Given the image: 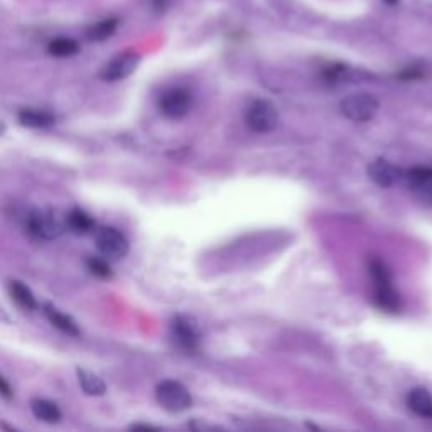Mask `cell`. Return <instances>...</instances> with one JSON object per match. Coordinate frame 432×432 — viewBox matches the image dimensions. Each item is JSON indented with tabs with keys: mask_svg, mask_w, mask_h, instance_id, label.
Segmentation results:
<instances>
[{
	"mask_svg": "<svg viewBox=\"0 0 432 432\" xmlns=\"http://www.w3.org/2000/svg\"><path fill=\"white\" fill-rule=\"evenodd\" d=\"M139 63H141V54L127 51V53H120L115 56L111 61L106 63V66L101 69V80L105 81H120L129 78L130 74L136 71Z\"/></svg>",
	"mask_w": 432,
	"mask_h": 432,
	"instance_id": "8",
	"label": "cell"
},
{
	"mask_svg": "<svg viewBox=\"0 0 432 432\" xmlns=\"http://www.w3.org/2000/svg\"><path fill=\"white\" fill-rule=\"evenodd\" d=\"M407 188L424 206H432V167L416 166L403 173Z\"/></svg>",
	"mask_w": 432,
	"mask_h": 432,
	"instance_id": "6",
	"label": "cell"
},
{
	"mask_svg": "<svg viewBox=\"0 0 432 432\" xmlns=\"http://www.w3.org/2000/svg\"><path fill=\"white\" fill-rule=\"evenodd\" d=\"M9 292H11L12 299L26 311H36L39 308L37 304L36 296L32 294V291L27 287L24 282L21 281H11L9 282Z\"/></svg>",
	"mask_w": 432,
	"mask_h": 432,
	"instance_id": "15",
	"label": "cell"
},
{
	"mask_svg": "<svg viewBox=\"0 0 432 432\" xmlns=\"http://www.w3.org/2000/svg\"><path fill=\"white\" fill-rule=\"evenodd\" d=\"M96 248L100 250L101 255L106 258L119 260L124 258L129 253V240L125 238L122 231L111 226H104L96 233Z\"/></svg>",
	"mask_w": 432,
	"mask_h": 432,
	"instance_id": "7",
	"label": "cell"
},
{
	"mask_svg": "<svg viewBox=\"0 0 432 432\" xmlns=\"http://www.w3.org/2000/svg\"><path fill=\"white\" fill-rule=\"evenodd\" d=\"M48 53L54 58H71V56L80 53V43L71 37H58L49 43Z\"/></svg>",
	"mask_w": 432,
	"mask_h": 432,
	"instance_id": "19",
	"label": "cell"
},
{
	"mask_svg": "<svg viewBox=\"0 0 432 432\" xmlns=\"http://www.w3.org/2000/svg\"><path fill=\"white\" fill-rule=\"evenodd\" d=\"M385 4H388V6H397L398 4V0H383Z\"/></svg>",
	"mask_w": 432,
	"mask_h": 432,
	"instance_id": "23",
	"label": "cell"
},
{
	"mask_svg": "<svg viewBox=\"0 0 432 432\" xmlns=\"http://www.w3.org/2000/svg\"><path fill=\"white\" fill-rule=\"evenodd\" d=\"M171 334L181 350L194 351L199 346V333L194 324L184 316H176L171 323Z\"/></svg>",
	"mask_w": 432,
	"mask_h": 432,
	"instance_id": "10",
	"label": "cell"
},
{
	"mask_svg": "<svg viewBox=\"0 0 432 432\" xmlns=\"http://www.w3.org/2000/svg\"><path fill=\"white\" fill-rule=\"evenodd\" d=\"M245 122L257 134H267L277 127L278 114L276 105L268 100H255L247 109Z\"/></svg>",
	"mask_w": 432,
	"mask_h": 432,
	"instance_id": "5",
	"label": "cell"
},
{
	"mask_svg": "<svg viewBox=\"0 0 432 432\" xmlns=\"http://www.w3.org/2000/svg\"><path fill=\"white\" fill-rule=\"evenodd\" d=\"M189 109H191V95L183 88L167 90L159 99V110L167 119H183L188 115Z\"/></svg>",
	"mask_w": 432,
	"mask_h": 432,
	"instance_id": "9",
	"label": "cell"
},
{
	"mask_svg": "<svg viewBox=\"0 0 432 432\" xmlns=\"http://www.w3.org/2000/svg\"><path fill=\"white\" fill-rule=\"evenodd\" d=\"M368 271L371 281H373V303L377 304V308L385 311V313H401V294L393 287L392 273H390L388 267L385 266L383 260L377 257L370 258Z\"/></svg>",
	"mask_w": 432,
	"mask_h": 432,
	"instance_id": "1",
	"label": "cell"
},
{
	"mask_svg": "<svg viewBox=\"0 0 432 432\" xmlns=\"http://www.w3.org/2000/svg\"><path fill=\"white\" fill-rule=\"evenodd\" d=\"M27 230L37 238L54 240L66 230V218L61 220L56 211H32L27 218Z\"/></svg>",
	"mask_w": 432,
	"mask_h": 432,
	"instance_id": "4",
	"label": "cell"
},
{
	"mask_svg": "<svg viewBox=\"0 0 432 432\" xmlns=\"http://www.w3.org/2000/svg\"><path fill=\"white\" fill-rule=\"evenodd\" d=\"M117 27H119L117 17L104 19V21L96 22V24H93L90 29L86 31V37L88 41H91V43H104V41L110 39V37L115 34Z\"/></svg>",
	"mask_w": 432,
	"mask_h": 432,
	"instance_id": "17",
	"label": "cell"
},
{
	"mask_svg": "<svg viewBox=\"0 0 432 432\" xmlns=\"http://www.w3.org/2000/svg\"><path fill=\"white\" fill-rule=\"evenodd\" d=\"M156 398L167 412H183L193 406V397L189 390L176 380H164L157 385Z\"/></svg>",
	"mask_w": 432,
	"mask_h": 432,
	"instance_id": "2",
	"label": "cell"
},
{
	"mask_svg": "<svg viewBox=\"0 0 432 432\" xmlns=\"http://www.w3.org/2000/svg\"><path fill=\"white\" fill-rule=\"evenodd\" d=\"M31 411L36 419L46 422V424H58L61 421V411L54 402L46 398H36L31 402Z\"/></svg>",
	"mask_w": 432,
	"mask_h": 432,
	"instance_id": "14",
	"label": "cell"
},
{
	"mask_svg": "<svg viewBox=\"0 0 432 432\" xmlns=\"http://www.w3.org/2000/svg\"><path fill=\"white\" fill-rule=\"evenodd\" d=\"M93 226H95L93 218L83 210H78V208L66 216V228H69L76 235L88 233V231L93 230Z\"/></svg>",
	"mask_w": 432,
	"mask_h": 432,
	"instance_id": "20",
	"label": "cell"
},
{
	"mask_svg": "<svg viewBox=\"0 0 432 432\" xmlns=\"http://www.w3.org/2000/svg\"><path fill=\"white\" fill-rule=\"evenodd\" d=\"M76 373H78V380H80L83 392H85L86 396L99 397V396H104V393L106 392L105 382L99 377V375L93 373V371L78 368Z\"/></svg>",
	"mask_w": 432,
	"mask_h": 432,
	"instance_id": "18",
	"label": "cell"
},
{
	"mask_svg": "<svg viewBox=\"0 0 432 432\" xmlns=\"http://www.w3.org/2000/svg\"><path fill=\"white\" fill-rule=\"evenodd\" d=\"M0 396H4L6 398H11L12 397L11 385H9V382L4 377H0Z\"/></svg>",
	"mask_w": 432,
	"mask_h": 432,
	"instance_id": "22",
	"label": "cell"
},
{
	"mask_svg": "<svg viewBox=\"0 0 432 432\" xmlns=\"http://www.w3.org/2000/svg\"><path fill=\"white\" fill-rule=\"evenodd\" d=\"M407 407L414 412L416 416L424 417V419H431L432 417V396L429 390L417 387L412 388L407 393Z\"/></svg>",
	"mask_w": 432,
	"mask_h": 432,
	"instance_id": "12",
	"label": "cell"
},
{
	"mask_svg": "<svg viewBox=\"0 0 432 432\" xmlns=\"http://www.w3.org/2000/svg\"><path fill=\"white\" fill-rule=\"evenodd\" d=\"M86 266H88V271H90L93 276H96L100 278H110L111 277V268L104 258H96V257L88 258Z\"/></svg>",
	"mask_w": 432,
	"mask_h": 432,
	"instance_id": "21",
	"label": "cell"
},
{
	"mask_svg": "<svg viewBox=\"0 0 432 432\" xmlns=\"http://www.w3.org/2000/svg\"><path fill=\"white\" fill-rule=\"evenodd\" d=\"M368 176L382 188H390L397 183V179L401 178V171L397 169L392 162L385 159H375L370 162L368 166Z\"/></svg>",
	"mask_w": 432,
	"mask_h": 432,
	"instance_id": "11",
	"label": "cell"
},
{
	"mask_svg": "<svg viewBox=\"0 0 432 432\" xmlns=\"http://www.w3.org/2000/svg\"><path fill=\"white\" fill-rule=\"evenodd\" d=\"M341 114L351 122H370L375 115L378 114L380 104L375 96L368 95V93H353V95L346 96L340 104Z\"/></svg>",
	"mask_w": 432,
	"mask_h": 432,
	"instance_id": "3",
	"label": "cell"
},
{
	"mask_svg": "<svg viewBox=\"0 0 432 432\" xmlns=\"http://www.w3.org/2000/svg\"><path fill=\"white\" fill-rule=\"evenodd\" d=\"M44 314L51 321V324H53L54 328H58L59 331L66 333L68 336H80V328H78L76 321H74L71 316L61 313V311L56 309L54 306L51 304H44Z\"/></svg>",
	"mask_w": 432,
	"mask_h": 432,
	"instance_id": "13",
	"label": "cell"
},
{
	"mask_svg": "<svg viewBox=\"0 0 432 432\" xmlns=\"http://www.w3.org/2000/svg\"><path fill=\"white\" fill-rule=\"evenodd\" d=\"M54 115L49 114V111L44 110H32V109H26L19 114V122H21L24 127L29 129H46L51 127L54 124Z\"/></svg>",
	"mask_w": 432,
	"mask_h": 432,
	"instance_id": "16",
	"label": "cell"
}]
</instances>
